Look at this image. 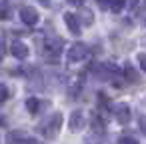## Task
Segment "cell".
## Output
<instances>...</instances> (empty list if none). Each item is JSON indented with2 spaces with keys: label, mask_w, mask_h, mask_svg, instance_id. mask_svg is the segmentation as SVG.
<instances>
[{
  "label": "cell",
  "mask_w": 146,
  "mask_h": 144,
  "mask_svg": "<svg viewBox=\"0 0 146 144\" xmlns=\"http://www.w3.org/2000/svg\"><path fill=\"white\" fill-rule=\"evenodd\" d=\"M60 126H62V114H60V112H54V114L40 126V132H42L44 138H54V136L58 134Z\"/></svg>",
  "instance_id": "1"
},
{
  "label": "cell",
  "mask_w": 146,
  "mask_h": 144,
  "mask_svg": "<svg viewBox=\"0 0 146 144\" xmlns=\"http://www.w3.org/2000/svg\"><path fill=\"white\" fill-rule=\"evenodd\" d=\"M62 46H64L62 38H48L44 42V54L48 58H58L60 52H62Z\"/></svg>",
  "instance_id": "2"
},
{
  "label": "cell",
  "mask_w": 146,
  "mask_h": 144,
  "mask_svg": "<svg viewBox=\"0 0 146 144\" xmlns=\"http://www.w3.org/2000/svg\"><path fill=\"white\" fill-rule=\"evenodd\" d=\"M86 56H88V48H86V44H82V42L72 44L70 50H68V62H80V60H84Z\"/></svg>",
  "instance_id": "3"
},
{
  "label": "cell",
  "mask_w": 146,
  "mask_h": 144,
  "mask_svg": "<svg viewBox=\"0 0 146 144\" xmlns=\"http://www.w3.org/2000/svg\"><path fill=\"white\" fill-rule=\"evenodd\" d=\"M114 118L120 122V124H128L130 122V106L128 104H116L114 106Z\"/></svg>",
  "instance_id": "4"
},
{
  "label": "cell",
  "mask_w": 146,
  "mask_h": 144,
  "mask_svg": "<svg viewBox=\"0 0 146 144\" xmlns=\"http://www.w3.org/2000/svg\"><path fill=\"white\" fill-rule=\"evenodd\" d=\"M20 18H22L24 24L34 26V24L38 22V12H36L34 8H30V6H24V8H20Z\"/></svg>",
  "instance_id": "5"
},
{
  "label": "cell",
  "mask_w": 146,
  "mask_h": 144,
  "mask_svg": "<svg viewBox=\"0 0 146 144\" xmlns=\"http://www.w3.org/2000/svg\"><path fill=\"white\" fill-rule=\"evenodd\" d=\"M10 52H12V56H16V58H20V60L28 58V46H26L24 42H20V40H14V42L10 44Z\"/></svg>",
  "instance_id": "6"
},
{
  "label": "cell",
  "mask_w": 146,
  "mask_h": 144,
  "mask_svg": "<svg viewBox=\"0 0 146 144\" xmlns=\"http://www.w3.org/2000/svg\"><path fill=\"white\" fill-rule=\"evenodd\" d=\"M64 22H66V26L72 34H80V20H78L76 14H70V12L64 14Z\"/></svg>",
  "instance_id": "7"
},
{
  "label": "cell",
  "mask_w": 146,
  "mask_h": 144,
  "mask_svg": "<svg viewBox=\"0 0 146 144\" xmlns=\"http://www.w3.org/2000/svg\"><path fill=\"white\" fill-rule=\"evenodd\" d=\"M68 126H70V130H80V128L84 126V112H82V110L72 112V114H70V122H68Z\"/></svg>",
  "instance_id": "8"
},
{
  "label": "cell",
  "mask_w": 146,
  "mask_h": 144,
  "mask_svg": "<svg viewBox=\"0 0 146 144\" xmlns=\"http://www.w3.org/2000/svg\"><path fill=\"white\" fill-rule=\"evenodd\" d=\"M6 142H8V144H32V140L26 138L22 132H10V134L6 136Z\"/></svg>",
  "instance_id": "9"
},
{
  "label": "cell",
  "mask_w": 146,
  "mask_h": 144,
  "mask_svg": "<svg viewBox=\"0 0 146 144\" xmlns=\"http://www.w3.org/2000/svg\"><path fill=\"white\" fill-rule=\"evenodd\" d=\"M10 16H12L10 4L6 2V0H2V2H0V20H8Z\"/></svg>",
  "instance_id": "10"
},
{
  "label": "cell",
  "mask_w": 146,
  "mask_h": 144,
  "mask_svg": "<svg viewBox=\"0 0 146 144\" xmlns=\"http://www.w3.org/2000/svg\"><path fill=\"white\" fill-rule=\"evenodd\" d=\"M26 108H28L30 114H36L38 108H40V100H38V98H28V100H26Z\"/></svg>",
  "instance_id": "11"
},
{
  "label": "cell",
  "mask_w": 146,
  "mask_h": 144,
  "mask_svg": "<svg viewBox=\"0 0 146 144\" xmlns=\"http://www.w3.org/2000/svg\"><path fill=\"white\" fill-rule=\"evenodd\" d=\"M92 128L96 132H102L104 130V120L100 118V114H92Z\"/></svg>",
  "instance_id": "12"
},
{
  "label": "cell",
  "mask_w": 146,
  "mask_h": 144,
  "mask_svg": "<svg viewBox=\"0 0 146 144\" xmlns=\"http://www.w3.org/2000/svg\"><path fill=\"white\" fill-rule=\"evenodd\" d=\"M124 72H126V78H128L130 82H138V74H136V70H134L130 64L124 66Z\"/></svg>",
  "instance_id": "13"
},
{
  "label": "cell",
  "mask_w": 146,
  "mask_h": 144,
  "mask_svg": "<svg viewBox=\"0 0 146 144\" xmlns=\"http://www.w3.org/2000/svg\"><path fill=\"white\" fill-rule=\"evenodd\" d=\"M126 6V0H110V10L112 12H120Z\"/></svg>",
  "instance_id": "14"
},
{
  "label": "cell",
  "mask_w": 146,
  "mask_h": 144,
  "mask_svg": "<svg viewBox=\"0 0 146 144\" xmlns=\"http://www.w3.org/2000/svg\"><path fill=\"white\" fill-rule=\"evenodd\" d=\"M78 16L82 18V22H84L86 26H88V24H92V20H94V16H92V12H90V10H80V12H78Z\"/></svg>",
  "instance_id": "15"
},
{
  "label": "cell",
  "mask_w": 146,
  "mask_h": 144,
  "mask_svg": "<svg viewBox=\"0 0 146 144\" xmlns=\"http://www.w3.org/2000/svg\"><path fill=\"white\" fill-rule=\"evenodd\" d=\"M10 96V92H8V88L4 86V84H0V102H4L6 98Z\"/></svg>",
  "instance_id": "16"
},
{
  "label": "cell",
  "mask_w": 146,
  "mask_h": 144,
  "mask_svg": "<svg viewBox=\"0 0 146 144\" xmlns=\"http://www.w3.org/2000/svg\"><path fill=\"white\" fill-rule=\"evenodd\" d=\"M138 126H140L142 134L146 136V116H144V114H140V116H138Z\"/></svg>",
  "instance_id": "17"
},
{
  "label": "cell",
  "mask_w": 146,
  "mask_h": 144,
  "mask_svg": "<svg viewBox=\"0 0 146 144\" xmlns=\"http://www.w3.org/2000/svg\"><path fill=\"white\" fill-rule=\"evenodd\" d=\"M118 144H138L134 138H130V136H122L120 140H118Z\"/></svg>",
  "instance_id": "18"
},
{
  "label": "cell",
  "mask_w": 146,
  "mask_h": 144,
  "mask_svg": "<svg viewBox=\"0 0 146 144\" xmlns=\"http://www.w3.org/2000/svg\"><path fill=\"white\" fill-rule=\"evenodd\" d=\"M138 64L142 70H146V54H138Z\"/></svg>",
  "instance_id": "19"
},
{
  "label": "cell",
  "mask_w": 146,
  "mask_h": 144,
  "mask_svg": "<svg viewBox=\"0 0 146 144\" xmlns=\"http://www.w3.org/2000/svg\"><path fill=\"white\" fill-rule=\"evenodd\" d=\"M84 2V0H68V4H72V6H80Z\"/></svg>",
  "instance_id": "20"
},
{
  "label": "cell",
  "mask_w": 146,
  "mask_h": 144,
  "mask_svg": "<svg viewBox=\"0 0 146 144\" xmlns=\"http://www.w3.org/2000/svg\"><path fill=\"white\" fill-rule=\"evenodd\" d=\"M126 4H128L130 8H136V4H138V0H126Z\"/></svg>",
  "instance_id": "21"
},
{
  "label": "cell",
  "mask_w": 146,
  "mask_h": 144,
  "mask_svg": "<svg viewBox=\"0 0 146 144\" xmlns=\"http://www.w3.org/2000/svg\"><path fill=\"white\" fill-rule=\"evenodd\" d=\"M98 4H100L102 8H108V0H98Z\"/></svg>",
  "instance_id": "22"
},
{
  "label": "cell",
  "mask_w": 146,
  "mask_h": 144,
  "mask_svg": "<svg viewBox=\"0 0 146 144\" xmlns=\"http://www.w3.org/2000/svg\"><path fill=\"white\" fill-rule=\"evenodd\" d=\"M40 2H42L44 6H48V4H50V0H40Z\"/></svg>",
  "instance_id": "23"
},
{
  "label": "cell",
  "mask_w": 146,
  "mask_h": 144,
  "mask_svg": "<svg viewBox=\"0 0 146 144\" xmlns=\"http://www.w3.org/2000/svg\"><path fill=\"white\" fill-rule=\"evenodd\" d=\"M2 54H4V52H2V46H0V62H2Z\"/></svg>",
  "instance_id": "24"
},
{
  "label": "cell",
  "mask_w": 146,
  "mask_h": 144,
  "mask_svg": "<svg viewBox=\"0 0 146 144\" xmlns=\"http://www.w3.org/2000/svg\"><path fill=\"white\" fill-rule=\"evenodd\" d=\"M144 2H146V0H144Z\"/></svg>",
  "instance_id": "25"
}]
</instances>
